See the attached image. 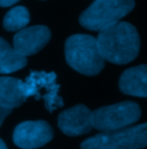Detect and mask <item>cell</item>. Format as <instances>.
I'll return each instance as SVG.
<instances>
[{
  "instance_id": "obj_1",
  "label": "cell",
  "mask_w": 147,
  "mask_h": 149,
  "mask_svg": "<svg viewBox=\"0 0 147 149\" xmlns=\"http://www.w3.org/2000/svg\"><path fill=\"white\" fill-rule=\"evenodd\" d=\"M104 60L115 64H127L133 61L140 47L137 29L128 22H117L99 31L97 38Z\"/></svg>"
},
{
  "instance_id": "obj_2",
  "label": "cell",
  "mask_w": 147,
  "mask_h": 149,
  "mask_svg": "<svg viewBox=\"0 0 147 149\" xmlns=\"http://www.w3.org/2000/svg\"><path fill=\"white\" fill-rule=\"evenodd\" d=\"M67 63L85 76L98 74L105 65V60L98 46L97 38L89 35H74L66 41Z\"/></svg>"
},
{
  "instance_id": "obj_3",
  "label": "cell",
  "mask_w": 147,
  "mask_h": 149,
  "mask_svg": "<svg viewBox=\"0 0 147 149\" xmlns=\"http://www.w3.org/2000/svg\"><path fill=\"white\" fill-rule=\"evenodd\" d=\"M145 147H147V123L100 132L80 145V149H143Z\"/></svg>"
},
{
  "instance_id": "obj_4",
  "label": "cell",
  "mask_w": 147,
  "mask_h": 149,
  "mask_svg": "<svg viewBox=\"0 0 147 149\" xmlns=\"http://www.w3.org/2000/svg\"><path fill=\"white\" fill-rule=\"evenodd\" d=\"M134 8V0H94L80 16L79 23L85 29L101 31L120 22Z\"/></svg>"
},
{
  "instance_id": "obj_5",
  "label": "cell",
  "mask_w": 147,
  "mask_h": 149,
  "mask_svg": "<svg viewBox=\"0 0 147 149\" xmlns=\"http://www.w3.org/2000/svg\"><path fill=\"white\" fill-rule=\"evenodd\" d=\"M141 116L140 107L132 101H124L101 107L93 111V127L108 132L131 126Z\"/></svg>"
},
{
  "instance_id": "obj_6",
  "label": "cell",
  "mask_w": 147,
  "mask_h": 149,
  "mask_svg": "<svg viewBox=\"0 0 147 149\" xmlns=\"http://www.w3.org/2000/svg\"><path fill=\"white\" fill-rule=\"evenodd\" d=\"M60 85L56 84L54 72L34 71L23 83V92L25 97L34 96L37 100L43 99L48 111L63 106V100L59 95Z\"/></svg>"
},
{
  "instance_id": "obj_7",
  "label": "cell",
  "mask_w": 147,
  "mask_h": 149,
  "mask_svg": "<svg viewBox=\"0 0 147 149\" xmlns=\"http://www.w3.org/2000/svg\"><path fill=\"white\" fill-rule=\"evenodd\" d=\"M53 138V130L45 120H27L18 124L13 133L14 143L22 149L45 146Z\"/></svg>"
},
{
  "instance_id": "obj_8",
  "label": "cell",
  "mask_w": 147,
  "mask_h": 149,
  "mask_svg": "<svg viewBox=\"0 0 147 149\" xmlns=\"http://www.w3.org/2000/svg\"><path fill=\"white\" fill-rule=\"evenodd\" d=\"M57 125L69 136L85 134L93 129V111L84 104H77L59 115Z\"/></svg>"
},
{
  "instance_id": "obj_9",
  "label": "cell",
  "mask_w": 147,
  "mask_h": 149,
  "mask_svg": "<svg viewBox=\"0 0 147 149\" xmlns=\"http://www.w3.org/2000/svg\"><path fill=\"white\" fill-rule=\"evenodd\" d=\"M51 39V31L45 25H35L18 31L13 38L14 48L23 56H30L44 48Z\"/></svg>"
},
{
  "instance_id": "obj_10",
  "label": "cell",
  "mask_w": 147,
  "mask_h": 149,
  "mask_svg": "<svg viewBox=\"0 0 147 149\" xmlns=\"http://www.w3.org/2000/svg\"><path fill=\"white\" fill-rule=\"evenodd\" d=\"M118 86L122 93L147 97V65H137L127 69L121 74Z\"/></svg>"
},
{
  "instance_id": "obj_11",
  "label": "cell",
  "mask_w": 147,
  "mask_h": 149,
  "mask_svg": "<svg viewBox=\"0 0 147 149\" xmlns=\"http://www.w3.org/2000/svg\"><path fill=\"white\" fill-rule=\"evenodd\" d=\"M25 100L22 80L13 77H0V107L13 110L21 107Z\"/></svg>"
},
{
  "instance_id": "obj_12",
  "label": "cell",
  "mask_w": 147,
  "mask_h": 149,
  "mask_svg": "<svg viewBox=\"0 0 147 149\" xmlns=\"http://www.w3.org/2000/svg\"><path fill=\"white\" fill-rule=\"evenodd\" d=\"M28 63L27 57L21 55L4 38L0 37V74L15 72Z\"/></svg>"
},
{
  "instance_id": "obj_13",
  "label": "cell",
  "mask_w": 147,
  "mask_h": 149,
  "mask_svg": "<svg viewBox=\"0 0 147 149\" xmlns=\"http://www.w3.org/2000/svg\"><path fill=\"white\" fill-rule=\"evenodd\" d=\"M30 21L29 10L23 6L12 8L4 17V28L7 31H20L24 29Z\"/></svg>"
},
{
  "instance_id": "obj_14",
  "label": "cell",
  "mask_w": 147,
  "mask_h": 149,
  "mask_svg": "<svg viewBox=\"0 0 147 149\" xmlns=\"http://www.w3.org/2000/svg\"><path fill=\"white\" fill-rule=\"evenodd\" d=\"M12 112L10 109H6V108H2V107H0V126H1V124H2V122L5 120V118L9 115Z\"/></svg>"
},
{
  "instance_id": "obj_15",
  "label": "cell",
  "mask_w": 147,
  "mask_h": 149,
  "mask_svg": "<svg viewBox=\"0 0 147 149\" xmlns=\"http://www.w3.org/2000/svg\"><path fill=\"white\" fill-rule=\"evenodd\" d=\"M18 1L20 0H0V7H9Z\"/></svg>"
},
{
  "instance_id": "obj_16",
  "label": "cell",
  "mask_w": 147,
  "mask_h": 149,
  "mask_svg": "<svg viewBox=\"0 0 147 149\" xmlns=\"http://www.w3.org/2000/svg\"><path fill=\"white\" fill-rule=\"evenodd\" d=\"M0 149H7V147H6V145H5V142L0 139Z\"/></svg>"
}]
</instances>
